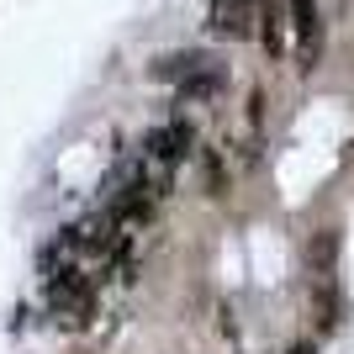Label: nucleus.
Returning a JSON list of instances; mask_svg holds the SVG:
<instances>
[{
  "instance_id": "f257e3e1",
  "label": "nucleus",
  "mask_w": 354,
  "mask_h": 354,
  "mask_svg": "<svg viewBox=\"0 0 354 354\" xmlns=\"http://www.w3.org/2000/svg\"><path fill=\"white\" fill-rule=\"evenodd\" d=\"M48 301H53V312L74 328L90 323V312H95V291H90V281L74 265H64L59 275H48Z\"/></svg>"
},
{
  "instance_id": "f03ea898",
  "label": "nucleus",
  "mask_w": 354,
  "mask_h": 354,
  "mask_svg": "<svg viewBox=\"0 0 354 354\" xmlns=\"http://www.w3.org/2000/svg\"><path fill=\"white\" fill-rule=\"evenodd\" d=\"M259 16H265V0H212V32L222 37H254L259 32Z\"/></svg>"
},
{
  "instance_id": "7ed1b4c3",
  "label": "nucleus",
  "mask_w": 354,
  "mask_h": 354,
  "mask_svg": "<svg viewBox=\"0 0 354 354\" xmlns=\"http://www.w3.org/2000/svg\"><path fill=\"white\" fill-rule=\"evenodd\" d=\"M191 143H196L191 127H185V122H169V127H153V133H148L143 159H148V164H159L164 175H169V169H175V164L191 153Z\"/></svg>"
},
{
  "instance_id": "20e7f679",
  "label": "nucleus",
  "mask_w": 354,
  "mask_h": 354,
  "mask_svg": "<svg viewBox=\"0 0 354 354\" xmlns=\"http://www.w3.org/2000/svg\"><path fill=\"white\" fill-rule=\"evenodd\" d=\"M291 27L301 37V69H312L317 48H323V21H317V0H291Z\"/></svg>"
},
{
  "instance_id": "39448f33",
  "label": "nucleus",
  "mask_w": 354,
  "mask_h": 354,
  "mask_svg": "<svg viewBox=\"0 0 354 354\" xmlns=\"http://www.w3.org/2000/svg\"><path fill=\"white\" fill-rule=\"evenodd\" d=\"M217 90H222V69L217 64H201L196 74L180 80V101H207V95H217Z\"/></svg>"
},
{
  "instance_id": "423d86ee",
  "label": "nucleus",
  "mask_w": 354,
  "mask_h": 354,
  "mask_svg": "<svg viewBox=\"0 0 354 354\" xmlns=\"http://www.w3.org/2000/svg\"><path fill=\"white\" fill-rule=\"evenodd\" d=\"M259 43L270 48V59L286 53V16H281V0H265V16H259Z\"/></svg>"
},
{
  "instance_id": "0eeeda50",
  "label": "nucleus",
  "mask_w": 354,
  "mask_h": 354,
  "mask_svg": "<svg viewBox=\"0 0 354 354\" xmlns=\"http://www.w3.org/2000/svg\"><path fill=\"white\" fill-rule=\"evenodd\" d=\"M201 64H212L207 53H169V59L153 64V74H159V80H185V74H196Z\"/></svg>"
},
{
  "instance_id": "6e6552de",
  "label": "nucleus",
  "mask_w": 354,
  "mask_h": 354,
  "mask_svg": "<svg viewBox=\"0 0 354 354\" xmlns=\"http://www.w3.org/2000/svg\"><path fill=\"white\" fill-rule=\"evenodd\" d=\"M291 354H317V349H312V344H296V349Z\"/></svg>"
}]
</instances>
